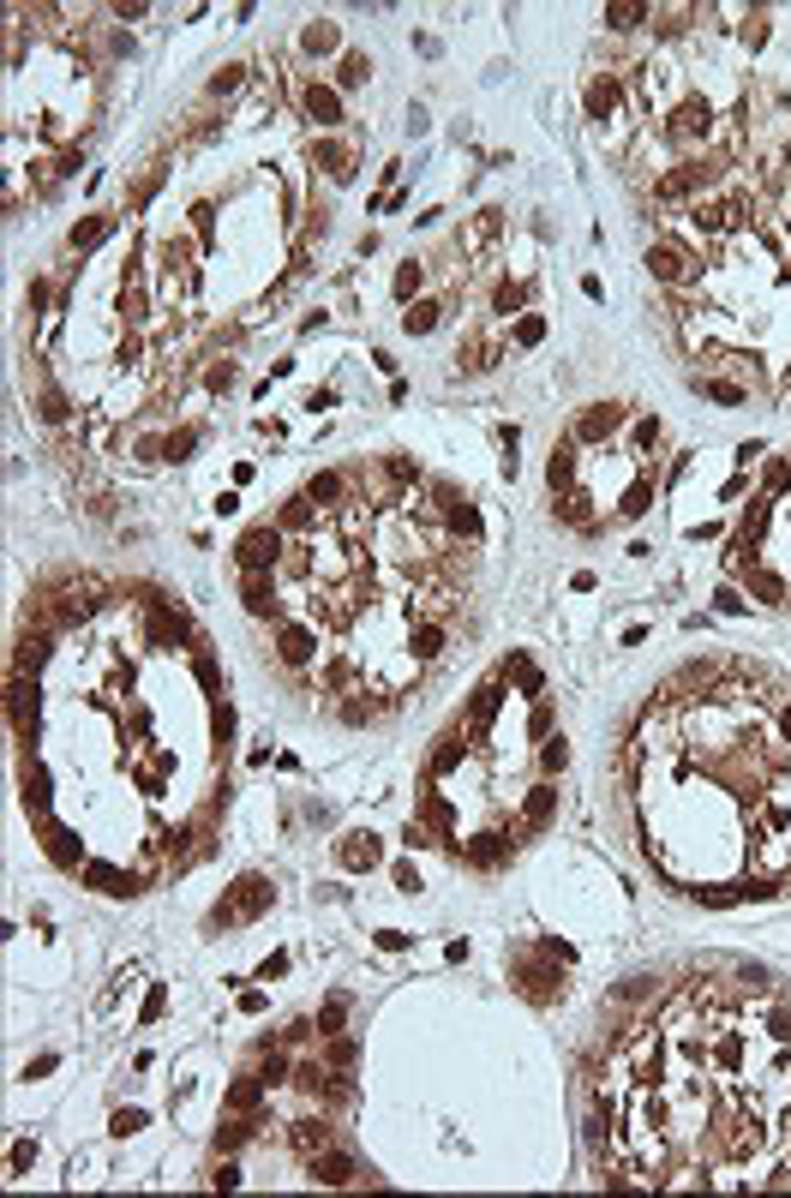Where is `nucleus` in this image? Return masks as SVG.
Returning <instances> with one entry per match:
<instances>
[{
    "mask_svg": "<svg viewBox=\"0 0 791 1198\" xmlns=\"http://www.w3.org/2000/svg\"><path fill=\"white\" fill-rule=\"evenodd\" d=\"M336 857H342V869H378L384 863V845H378V833H348L342 845H336Z\"/></svg>",
    "mask_w": 791,
    "mask_h": 1198,
    "instance_id": "nucleus-7",
    "label": "nucleus"
},
{
    "mask_svg": "<svg viewBox=\"0 0 791 1198\" xmlns=\"http://www.w3.org/2000/svg\"><path fill=\"white\" fill-rule=\"evenodd\" d=\"M654 18V6H606V24L612 30H636V24H648Z\"/></svg>",
    "mask_w": 791,
    "mask_h": 1198,
    "instance_id": "nucleus-14",
    "label": "nucleus"
},
{
    "mask_svg": "<svg viewBox=\"0 0 791 1198\" xmlns=\"http://www.w3.org/2000/svg\"><path fill=\"white\" fill-rule=\"evenodd\" d=\"M336 42H342V30H336L330 18H312V24H306V36H300V48H306V54H336Z\"/></svg>",
    "mask_w": 791,
    "mask_h": 1198,
    "instance_id": "nucleus-11",
    "label": "nucleus"
},
{
    "mask_svg": "<svg viewBox=\"0 0 791 1198\" xmlns=\"http://www.w3.org/2000/svg\"><path fill=\"white\" fill-rule=\"evenodd\" d=\"M336 78H342V90H354V84H366V54H348V60H342V72H336Z\"/></svg>",
    "mask_w": 791,
    "mask_h": 1198,
    "instance_id": "nucleus-16",
    "label": "nucleus"
},
{
    "mask_svg": "<svg viewBox=\"0 0 791 1198\" xmlns=\"http://www.w3.org/2000/svg\"><path fill=\"white\" fill-rule=\"evenodd\" d=\"M438 312H444L438 300H420V306L402 312V330H408V336H432V330H438Z\"/></svg>",
    "mask_w": 791,
    "mask_h": 1198,
    "instance_id": "nucleus-12",
    "label": "nucleus"
},
{
    "mask_svg": "<svg viewBox=\"0 0 791 1198\" xmlns=\"http://www.w3.org/2000/svg\"><path fill=\"white\" fill-rule=\"evenodd\" d=\"M360 1169H354V1157L348 1151H336V1145H324V1151H312V1181H324V1187H348Z\"/></svg>",
    "mask_w": 791,
    "mask_h": 1198,
    "instance_id": "nucleus-8",
    "label": "nucleus"
},
{
    "mask_svg": "<svg viewBox=\"0 0 791 1198\" xmlns=\"http://www.w3.org/2000/svg\"><path fill=\"white\" fill-rule=\"evenodd\" d=\"M618 108H624V72H594L588 78V114L606 126V120H618Z\"/></svg>",
    "mask_w": 791,
    "mask_h": 1198,
    "instance_id": "nucleus-6",
    "label": "nucleus"
},
{
    "mask_svg": "<svg viewBox=\"0 0 791 1198\" xmlns=\"http://www.w3.org/2000/svg\"><path fill=\"white\" fill-rule=\"evenodd\" d=\"M618 791L648 869L696 905L791 893V683L756 659H690L648 689Z\"/></svg>",
    "mask_w": 791,
    "mask_h": 1198,
    "instance_id": "nucleus-2",
    "label": "nucleus"
},
{
    "mask_svg": "<svg viewBox=\"0 0 791 1198\" xmlns=\"http://www.w3.org/2000/svg\"><path fill=\"white\" fill-rule=\"evenodd\" d=\"M420 282H426V270H420V264H414V258H408V264H402V270H396V300H408V294H414V288H420Z\"/></svg>",
    "mask_w": 791,
    "mask_h": 1198,
    "instance_id": "nucleus-15",
    "label": "nucleus"
},
{
    "mask_svg": "<svg viewBox=\"0 0 791 1198\" xmlns=\"http://www.w3.org/2000/svg\"><path fill=\"white\" fill-rule=\"evenodd\" d=\"M330 1139H336V1133H330V1127H324V1121H294V1145H300V1151H306V1157H312V1151H324V1145H330Z\"/></svg>",
    "mask_w": 791,
    "mask_h": 1198,
    "instance_id": "nucleus-13",
    "label": "nucleus"
},
{
    "mask_svg": "<svg viewBox=\"0 0 791 1198\" xmlns=\"http://www.w3.org/2000/svg\"><path fill=\"white\" fill-rule=\"evenodd\" d=\"M282 558H288V534H282L276 522H258V528H246V534L234 540V570H240V576H276Z\"/></svg>",
    "mask_w": 791,
    "mask_h": 1198,
    "instance_id": "nucleus-3",
    "label": "nucleus"
},
{
    "mask_svg": "<svg viewBox=\"0 0 791 1198\" xmlns=\"http://www.w3.org/2000/svg\"><path fill=\"white\" fill-rule=\"evenodd\" d=\"M540 336H546V324H540V318H522V324H516V342H540Z\"/></svg>",
    "mask_w": 791,
    "mask_h": 1198,
    "instance_id": "nucleus-17",
    "label": "nucleus"
},
{
    "mask_svg": "<svg viewBox=\"0 0 791 1198\" xmlns=\"http://www.w3.org/2000/svg\"><path fill=\"white\" fill-rule=\"evenodd\" d=\"M612 1187H768L791 1151V995L780 977L690 971L630 1013L594 1079Z\"/></svg>",
    "mask_w": 791,
    "mask_h": 1198,
    "instance_id": "nucleus-1",
    "label": "nucleus"
},
{
    "mask_svg": "<svg viewBox=\"0 0 791 1198\" xmlns=\"http://www.w3.org/2000/svg\"><path fill=\"white\" fill-rule=\"evenodd\" d=\"M378 947H384V953H402V947H408V935H396V929H384V935H378Z\"/></svg>",
    "mask_w": 791,
    "mask_h": 1198,
    "instance_id": "nucleus-18",
    "label": "nucleus"
},
{
    "mask_svg": "<svg viewBox=\"0 0 791 1198\" xmlns=\"http://www.w3.org/2000/svg\"><path fill=\"white\" fill-rule=\"evenodd\" d=\"M312 162H318L324 174L348 180V168H354V144H348V138H318V144H312Z\"/></svg>",
    "mask_w": 791,
    "mask_h": 1198,
    "instance_id": "nucleus-10",
    "label": "nucleus"
},
{
    "mask_svg": "<svg viewBox=\"0 0 791 1198\" xmlns=\"http://www.w3.org/2000/svg\"><path fill=\"white\" fill-rule=\"evenodd\" d=\"M300 108H306V120H318V126H342V96H336L330 84H306V90H300Z\"/></svg>",
    "mask_w": 791,
    "mask_h": 1198,
    "instance_id": "nucleus-9",
    "label": "nucleus"
},
{
    "mask_svg": "<svg viewBox=\"0 0 791 1198\" xmlns=\"http://www.w3.org/2000/svg\"><path fill=\"white\" fill-rule=\"evenodd\" d=\"M270 881L264 875H240L234 881V893H228V905H216L210 911V929H234V923H252V917H264L270 911Z\"/></svg>",
    "mask_w": 791,
    "mask_h": 1198,
    "instance_id": "nucleus-4",
    "label": "nucleus"
},
{
    "mask_svg": "<svg viewBox=\"0 0 791 1198\" xmlns=\"http://www.w3.org/2000/svg\"><path fill=\"white\" fill-rule=\"evenodd\" d=\"M648 276H654L660 288H696V258H690V246H684L678 234H660V240L648 246Z\"/></svg>",
    "mask_w": 791,
    "mask_h": 1198,
    "instance_id": "nucleus-5",
    "label": "nucleus"
}]
</instances>
